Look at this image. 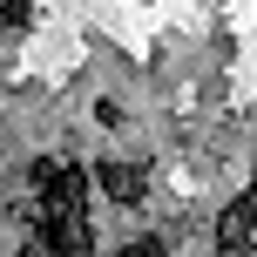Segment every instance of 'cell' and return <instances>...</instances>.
<instances>
[{
  "label": "cell",
  "mask_w": 257,
  "mask_h": 257,
  "mask_svg": "<svg viewBox=\"0 0 257 257\" xmlns=\"http://www.w3.org/2000/svg\"><path fill=\"white\" fill-rule=\"evenodd\" d=\"M81 196H88V176H81L75 163H61V156H41L34 163V203H41V217H68V210H81Z\"/></svg>",
  "instance_id": "cell-1"
},
{
  "label": "cell",
  "mask_w": 257,
  "mask_h": 257,
  "mask_svg": "<svg viewBox=\"0 0 257 257\" xmlns=\"http://www.w3.org/2000/svg\"><path fill=\"white\" fill-rule=\"evenodd\" d=\"M250 230H257V176H250V190H237L230 210L217 217V244L223 250H250Z\"/></svg>",
  "instance_id": "cell-2"
},
{
  "label": "cell",
  "mask_w": 257,
  "mask_h": 257,
  "mask_svg": "<svg viewBox=\"0 0 257 257\" xmlns=\"http://www.w3.org/2000/svg\"><path fill=\"white\" fill-rule=\"evenodd\" d=\"M41 237H48L54 257H95V230H88V217H81V210L48 217V223H41Z\"/></svg>",
  "instance_id": "cell-3"
},
{
  "label": "cell",
  "mask_w": 257,
  "mask_h": 257,
  "mask_svg": "<svg viewBox=\"0 0 257 257\" xmlns=\"http://www.w3.org/2000/svg\"><path fill=\"white\" fill-rule=\"evenodd\" d=\"M95 183H102V196H108V203H122V210H136L142 190H149V176H142L136 163H102V169H95Z\"/></svg>",
  "instance_id": "cell-4"
},
{
  "label": "cell",
  "mask_w": 257,
  "mask_h": 257,
  "mask_svg": "<svg viewBox=\"0 0 257 257\" xmlns=\"http://www.w3.org/2000/svg\"><path fill=\"white\" fill-rule=\"evenodd\" d=\"M0 27H7V34L34 27V7H27V0H0Z\"/></svg>",
  "instance_id": "cell-5"
},
{
  "label": "cell",
  "mask_w": 257,
  "mask_h": 257,
  "mask_svg": "<svg viewBox=\"0 0 257 257\" xmlns=\"http://www.w3.org/2000/svg\"><path fill=\"white\" fill-rule=\"evenodd\" d=\"M122 257H169V250H163V237H136V244H128Z\"/></svg>",
  "instance_id": "cell-6"
}]
</instances>
